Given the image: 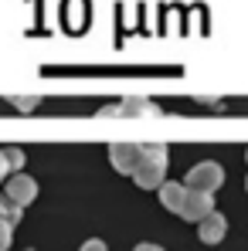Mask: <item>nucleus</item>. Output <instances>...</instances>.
I'll use <instances>...</instances> for the list:
<instances>
[{"mask_svg": "<svg viewBox=\"0 0 248 251\" xmlns=\"http://www.w3.org/2000/svg\"><path fill=\"white\" fill-rule=\"evenodd\" d=\"M166 180V146L164 143H139V163L133 170V183L139 190H157Z\"/></svg>", "mask_w": 248, "mask_h": 251, "instance_id": "obj_1", "label": "nucleus"}, {"mask_svg": "<svg viewBox=\"0 0 248 251\" xmlns=\"http://www.w3.org/2000/svg\"><path fill=\"white\" fill-rule=\"evenodd\" d=\"M0 221H7V224H17V221H21V207H17L7 194H0Z\"/></svg>", "mask_w": 248, "mask_h": 251, "instance_id": "obj_8", "label": "nucleus"}, {"mask_svg": "<svg viewBox=\"0 0 248 251\" xmlns=\"http://www.w3.org/2000/svg\"><path fill=\"white\" fill-rule=\"evenodd\" d=\"M79 251H109V248H106V241H99V238H92V241H85V245H82Z\"/></svg>", "mask_w": 248, "mask_h": 251, "instance_id": "obj_11", "label": "nucleus"}, {"mask_svg": "<svg viewBox=\"0 0 248 251\" xmlns=\"http://www.w3.org/2000/svg\"><path fill=\"white\" fill-rule=\"evenodd\" d=\"M109 163L126 173V176H133V170L139 163V143H112L109 146Z\"/></svg>", "mask_w": 248, "mask_h": 251, "instance_id": "obj_5", "label": "nucleus"}, {"mask_svg": "<svg viewBox=\"0 0 248 251\" xmlns=\"http://www.w3.org/2000/svg\"><path fill=\"white\" fill-rule=\"evenodd\" d=\"M184 187L201 190V194H214V190H221V187H224V167H221V163H214V160H204V163H197V167L187 170Z\"/></svg>", "mask_w": 248, "mask_h": 251, "instance_id": "obj_2", "label": "nucleus"}, {"mask_svg": "<svg viewBox=\"0 0 248 251\" xmlns=\"http://www.w3.org/2000/svg\"><path fill=\"white\" fill-rule=\"evenodd\" d=\"M10 241H14V224L0 221V251H7V248H10Z\"/></svg>", "mask_w": 248, "mask_h": 251, "instance_id": "obj_10", "label": "nucleus"}, {"mask_svg": "<svg viewBox=\"0 0 248 251\" xmlns=\"http://www.w3.org/2000/svg\"><path fill=\"white\" fill-rule=\"evenodd\" d=\"M133 251H164V248H160V245H136Z\"/></svg>", "mask_w": 248, "mask_h": 251, "instance_id": "obj_13", "label": "nucleus"}, {"mask_svg": "<svg viewBox=\"0 0 248 251\" xmlns=\"http://www.w3.org/2000/svg\"><path fill=\"white\" fill-rule=\"evenodd\" d=\"M7 197H10L17 207H28V204L38 197V183H34V176H28V173H14V176H7Z\"/></svg>", "mask_w": 248, "mask_h": 251, "instance_id": "obj_4", "label": "nucleus"}, {"mask_svg": "<svg viewBox=\"0 0 248 251\" xmlns=\"http://www.w3.org/2000/svg\"><path fill=\"white\" fill-rule=\"evenodd\" d=\"M3 160H7V170L21 173V170H24V150H21V146H7V150H3Z\"/></svg>", "mask_w": 248, "mask_h": 251, "instance_id": "obj_9", "label": "nucleus"}, {"mask_svg": "<svg viewBox=\"0 0 248 251\" xmlns=\"http://www.w3.org/2000/svg\"><path fill=\"white\" fill-rule=\"evenodd\" d=\"M245 160H248V150H245Z\"/></svg>", "mask_w": 248, "mask_h": 251, "instance_id": "obj_14", "label": "nucleus"}, {"mask_svg": "<svg viewBox=\"0 0 248 251\" xmlns=\"http://www.w3.org/2000/svg\"><path fill=\"white\" fill-rule=\"evenodd\" d=\"M211 210H214V194H201V190H191V187H187L184 204H180V210H177V214H180L184 221H194V224H197V221H201V217H207Z\"/></svg>", "mask_w": 248, "mask_h": 251, "instance_id": "obj_3", "label": "nucleus"}, {"mask_svg": "<svg viewBox=\"0 0 248 251\" xmlns=\"http://www.w3.org/2000/svg\"><path fill=\"white\" fill-rule=\"evenodd\" d=\"M245 190H248V180H245Z\"/></svg>", "mask_w": 248, "mask_h": 251, "instance_id": "obj_15", "label": "nucleus"}, {"mask_svg": "<svg viewBox=\"0 0 248 251\" xmlns=\"http://www.w3.org/2000/svg\"><path fill=\"white\" fill-rule=\"evenodd\" d=\"M157 190H160V204H164L166 210H173V214H177V210H180V204H184L187 187H184V183H177V180H164Z\"/></svg>", "mask_w": 248, "mask_h": 251, "instance_id": "obj_7", "label": "nucleus"}, {"mask_svg": "<svg viewBox=\"0 0 248 251\" xmlns=\"http://www.w3.org/2000/svg\"><path fill=\"white\" fill-rule=\"evenodd\" d=\"M197 234H201L204 245H218V241H224V234H228V221H224V214H221V210H211L207 217H201V221H197Z\"/></svg>", "mask_w": 248, "mask_h": 251, "instance_id": "obj_6", "label": "nucleus"}, {"mask_svg": "<svg viewBox=\"0 0 248 251\" xmlns=\"http://www.w3.org/2000/svg\"><path fill=\"white\" fill-rule=\"evenodd\" d=\"M7 173H10V170H7V160H3V150H0V183L7 180Z\"/></svg>", "mask_w": 248, "mask_h": 251, "instance_id": "obj_12", "label": "nucleus"}]
</instances>
